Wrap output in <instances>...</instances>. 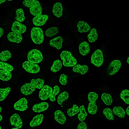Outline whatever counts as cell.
I'll list each match as a JSON object with an SVG mask.
<instances>
[{"label": "cell", "mask_w": 129, "mask_h": 129, "mask_svg": "<svg viewBox=\"0 0 129 129\" xmlns=\"http://www.w3.org/2000/svg\"><path fill=\"white\" fill-rule=\"evenodd\" d=\"M60 57L62 60L63 64L64 66L72 67L76 65L77 63L76 59L69 51H62L61 53Z\"/></svg>", "instance_id": "6da1fadb"}, {"label": "cell", "mask_w": 129, "mask_h": 129, "mask_svg": "<svg viewBox=\"0 0 129 129\" xmlns=\"http://www.w3.org/2000/svg\"><path fill=\"white\" fill-rule=\"evenodd\" d=\"M30 36L32 41L36 44H40L44 40L43 31L39 27H34L32 28L31 31Z\"/></svg>", "instance_id": "7a4b0ae2"}, {"label": "cell", "mask_w": 129, "mask_h": 129, "mask_svg": "<svg viewBox=\"0 0 129 129\" xmlns=\"http://www.w3.org/2000/svg\"><path fill=\"white\" fill-rule=\"evenodd\" d=\"M27 58L28 61L34 63L41 62L43 59L42 54L39 50L33 49L28 53Z\"/></svg>", "instance_id": "3957f363"}, {"label": "cell", "mask_w": 129, "mask_h": 129, "mask_svg": "<svg viewBox=\"0 0 129 129\" xmlns=\"http://www.w3.org/2000/svg\"><path fill=\"white\" fill-rule=\"evenodd\" d=\"M103 54L102 51L98 49L92 53L91 58V63L95 66L99 67L103 64L104 62Z\"/></svg>", "instance_id": "277c9868"}, {"label": "cell", "mask_w": 129, "mask_h": 129, "mask_svg": "<svg viewBox=\"0 0 129 129\" xmlns=\"http://www.w3.org/2000/svg\"><path fill=\"white\" fill-rule=\"evenodd\" d=\"M121 66L120 61L118 59L114 60L109 64L107 69L108 74L110 76L115 74L120 69Z\"/></svg>", "instance_id": "5b68a950"}, {"label": "cell", "mask_w": 129, "mask_h": 129, "mask_svg": "<svg viewBox=\"0 0 129 129\" xmlns=\"http://www.w3.org/2000/svg\"><path fill=\"white\" fill-rule=\"evenodd\" d=\"M23 68L27 72L32 73H36L40 70V67L37 64L29 61H25L22 64Z\"/></svg>", "instance_id": "8992f818"}, {"label": "cell", "mask_w": 129, "mask_h": 129, "mask_svg": "<svg viewBox=\"0 0 129 129\" xmlns=\"http://www.w3.org/2000/svg\"><path fill=\"white\" fill-rule=\"evenodd\" d=\"M53 89L50 86L46 85L41 89L39 92V96L42 100L47 99L51 95Z\"/></svg>", "instance_id": "52a82bcc"}, {"label": "cell", "mask_w": 129, "mask_h": 129, "mask_svg": "<svg viewBox=\"0 0 129 129\" xmlns=\"http://www.w3.org/2000/svg\"><path fill=\"white\" fill-rule=\"evenodd\" d=\"M26 30V26L20 22L15 21L13 23L11 30L14 32L21 34L25 32Z\"/></svg>", "instance_id": "ba28073f"}, {"label": "cell", "mask_w": 129, "mask_h": 129, "mask_svg": "<svg viewBox=\"0 0 129 129\" xmlns=\"http://www.w3.org/2000/svg\"><path fill=\"white\" fill-rule=\"evenodd\" d=\"M14 107L16 110L19 111L26 110L28 108L27 100L24 98L21 99L14 104Z\"/></svg>", "instance_id": "9c48e42d"}, {"label": "cell", "mask_w": 129, "mask_h": 129, "mask_svg": "<svg viewBox=\"0 0 129 129\" xmlns=\"http://www.w3.org/2000/svg\"><path fill=\"white\" fill-rule=\"evenodd\" d=\"M48 18V16L45 14L36 16L33 18V23L36 26H41L45 24Z\"/></svg>", "instance_id": "30bf717a"}, {"label": "cell", "mask_w": 129, "mask_h": 129, "mask_svg": "<svg viewBox=\"0 0 129 129\" xmlns=\"http://www.w3.org/2000/svg\"><path fill=\"white\" fill-rule=\"evenodd\" d=\"M11 125L18 128H21L22 125V122L19 115L16 113L13 114L10 118Z\"/></svg>", "instance_id": "8fae6325"}, {"label": "cell", "mask_w": 129, "mask_h": 129, "mask_svg": "<svg viewBox=\"0 0 129 129\" xmlns=\"http://www.w3.org/2000/svg\"><path fill=\"white\" fill-rule=\"evenodd\" d=\"M35 90V88L29 83L25 84L22 86L20 89L21 92L26 95L31 94Z\"/></svg>", "instance_id": "7c38bea8"}, {"label": "cell", "mask_w": 129, "mask_h": 129, "mask_svg": "<svg viewBox=\"0 0 129 129\" xmlns=\"http://www.w3.org/2000/svg\"><path fill=\"white\" fill-rule=\"evenodd\" d=\"M7 38L10 42L17 43H20L22 39V37L21 34L13 32L8 34Z\"/></svg>", "instance_id": "4fadbf2b"}, {"label": "cell", "mask_w": 129, "mask_h": 129, "mask_svg": "<svg viewBox=\"0 0 129 129\" xmlns=\"http://www.w3.org/2000/svg\"><path fill=\"white\" fill-rule=\"evenodd\" d=\"M63 41L62 38L59 36L49 41V44L57 49L59 50L62 47Z\"/></svg>", "instance_id": "5bb4252c"}, {"label": "cell", "mask_w": 129, "mask_h": 129, "mask_svg": "<svg viewBox=\"0 0 129 129\" xmlns=\"http://www.w3.org/2000/svg\"><path fill=\"white\" fill-rule=\"evenodd\" d=\"M49 105L46 102H42L35 105L33 107V111L40 113L44 111L48 108Z\"/></svg>", "instance_id": "9a60e30c"}, {"label": "cell", "mask_w": 129, "mask_h": 129, "mask_svg": "<svg viewBox=\"0 0 129 129\" xmlns=\"http://www.w3.org/2000/svg\"><path fill=\"white\" fill-rule=\"evenodd\" d=\"M80 53L83 56H85L88 54L90 51L89 44L86 41L81 43L79 47Z\"/></svg>", "instance_id": "2e32d148"}, {"label": "cell", "mask_w": 129, "mask_h": 129, "mask_svg": "<svg viewBox=\"0 0 129 129\" xmlns=\"http://www.w3.org/2000/svg\"><path fill=\"white\" fill-rule=\"evenodd\" d=\"M63 10L62 4L59 2H57L54 5L52 12L55 16L57 17H60L62 15Z\"/></svg>", "instance_id": "e0dca14e"}, {"label": "cell", "mask_w": 129, "mask_h": 129, "mask_svg": "<svg viewBox=\"0 0 129 129\" xmlns=\"http://www.w3.org/2000/svg\"><path fill=\"white\" fill-rule=\"evenodd\" d=\"M55 120L61 124H64L66 120V118L61 111L58 110L56 111L54 113Z\"/></svg>", "instance_id": "ac0fdd59"}, {"label": "cell", "mask_w": 129, "mask_h": 129, "mask_svg": "<svg viewBox=\"0 0 129 129\" xmlns=\"http://www.w3.org/2000/svg\"><path fill=\"white\" fill-rule=\"evenodd\" d=\"M77 26L78 31L80 33L87 32L90 30V27L86 22L82 21L78 22Z\"/></svg>", "instance_id": "d6986e66"}, {"label": "cell", "mask_w": 129, "mask_h": 129, "mask_svg": "<svg viewBox=\"0 0 129 129\" xmlns=\"http://www.w3.org/2000/svg\"><path fill=\"white\" fill-rule=\"evenodd\" d=\"M43 119L44 116L43 114H40L36 116L30 122V126L33 127L39 125L42 123Z\"/></svg>", "instance_id": "ffe728a7"}, {"label": "cell", "mask_w": 129, "mask_h": 129, "mask_svg": "<svg viewBox=\"0 0 129 129\" xmlns=\"http://www.w3.org/2000/svg\"><path fill=\"white\" fill-rule=\"evenodd\" d=\"M88 66L86 65H81L80 64L75 65L73 68V71L75 73L84 74L88 71Z\"/></svg>", "instance_id": "44dd1931"}, {"label": "cell", "mask_w": 129, "mask_h": 129, "mask_svg": "<svg viewBox=\"0 0 129 129\" xmlns=\"http://www.w3.org/2000/svg\"><path fill=\"white\" fill-rule=\"evenodd\" d=\"M29 11L33 15L37 16L42 15V8L40 5H38L29 8Z\"/></svg>", "instance_id": "7402d4cb"}, {"label": "cell", "mask_w": 129, "mask_h": 129, "mask_svg": "<svg viewBox=\"0 0 129 129\" xmlns=\"http://www.w3.org/2000/svg\"><path fill=\"white\" fill-rule=\"evenodd\" d=\"M101 98L104 103L106 105H110L112 103V97L109 94L104 93L101 95Z\"/></svg>", "instance_id": "603a6c76"}, {"label": "cell", "mask_w": 129, "mask_h": 129, "mask_svg": "<svg viewBox=\"0 0 129 129\" xmlns=\"http://www.w3.org/2000/svg\"><path fill=\"white\" fill-rule=\"evenodd\" d=\"M98 35L96 29L94 28L91 29L89 34L88 35L87 38L88 41L90 43L95 42L97 39Z\"/></svg>", "instance_id": "cb8c5ba5"}, {"label": "cell", "mask_w": 129, "mask_h": 129, "mask_svg": "<svg viewBox=\"0 0 129 129\" xmlns=\"http://www.w3.org/2000/svg\"><path fill=\"white\" fill-rule=\"evenodd\" d=\"M44 80L42 79L38 78L37 79H32L30 81V83L35 88L40 89L44 86Z\"/></svg>", "instance_id": "d4e9b609"}, {"label": "cell", "mask_w": 129, "mask_h": 129, "mask_svg": "<svg viewBox=\"0 0 129 129\" xmlns=\"http://www.w3.org/2000/svg\"><path fill=\"white\" fill-rule=\"evenodd\" d=\"M112 111L115 114L121 118H124L125 115V113L124 110L121 107H114L113 108Z\"/></svg>", "instance_id": "484cf974"}, {"label": "cell", "mask_w": 129, "mask_h": 129, "mask_svg": "<svg viewBox=\"0 0 129 129\" xmlns=\"http://www.w3.org/2000/svg\"><path fill=\"white\" fill-rule=\"evenodd\" d=\"M79 108L80 113L78 115V118L80 121L83 122L85 119L87 114L83 105L80 106Z\"/></svg>", "instance_id": "4316f807"}, {"label": "cell", "mask_w": 129, "mask_h": 129, "mask_svg": "<svg viewBox=\"0 0 129 129\" xmlns=\"http://www.w3.org/2000/svg\"><path fill=\"white\" fill-rule=\"evenodd\" d=\"M12 74L10 72L2 70H0V79L3 81H8L11 79Z\"/></svg>", "instance_id": "83f0119b"}, {"label": "cell", "mask_w": 129, "mask_h": 129, "mask_svg": "<svg viewBox=\"0 0 129 129\" xmlns=\"http://www.w3.org/2000/svg\"><path fill=\"white\" fill-rule=\"evenodd\" d=\"M24 13L23 9L19 8L16 11L15 19L19 22H22L25 20Z\"/></svg>", "instance_id": "f1b7e54d"}, {"label": "cell", "mask_w": 129, "mask_h": 129, "mask_svg": "<svg viewBox=\"0 0 129 129\" xmlns=\"http://www.w3.org/2000/svg\"><path fill=\"white\" fill-rule=\"evenodd\" d=\"M62 66V63L61 61L59 60H56L53 62L50 70L53 72H56L59 71Z\"/></svg>", "instance_id": "f546056e"}, {"label": "cell", "mask_w": 129, "mask_h": 129, "mask_svg": "<svg viewBox=\"0 0 129 129\" xmlns=\"http://www.w3.org/2000/svg\"><path fill=\"white\" fill-rule=\"evenodd\" d=\"M11 90V88L9 87L0 88V101H2L4 100Z\"/></svg>", "instance_id": "4dcf8cb0"}, {"label": "cell", "mask_w": 129, "mask_h": 129, "mask_svg": "<svg viewBox=\"0 0 129 129\" xmlns=\"http://www.w3.org/2000/svg\"><path fill=\"white\" fill-rule=\"evenodd\" d=\"M129 92L128 89H124L121 91L120 96V98L127 104H129Z\"/></svg>", "instance_id": "1f68e13d"}, {"label": "cell", "mask_w": 129, "mask_h": 129, "mask_svg": "<svg viewBox=\"0 0 129 129\" xmlns=\"http://www.w3.org/2000/svg\"><path fill=\"white\" fill-rule=\"evenodd\" d=\"M103 113L104 115L108 119L113 120L114 119V117L112 110L108 108H105Z\"/></svg>", "instance_id": "d6a6232c"}, {"label": "cell", "mask_w": 129, "mask_h": 129, "mask_svg": "<svg viewBox=\"0 0 129 129\" xmlns=\"http://www.w3.org/2000/svg\"><path fill=\"white\" fill-rule=\"evenodd\" d=\"M22 4L25 6L29 8L37 5H40V3L39 1L35 0L24 1Z\"/></svg>", "instance_id": "836d02e7"}, {"label": "cell", "mask_w": 129, "mask_h": 129, "mask_svg": "<svg viewBox=\"0 0 129 129\" xmlns=\"http://www.w3.org/2000/svg\"><path fill=\"white\" fill-rule=\"evenodd\" d=\"M69 96V94L66 91H64L61 93L57 98V102L58 104L59 105H62L63 102L67 100Z\"/></svg>", "instance_id": "e575fe53"}, {"label": "cell", "mask_w": 129, "mask_h": 129, "mask_svg": "<svg viewBox=\"0 0 129 129\" xmlns=\"http://www.w3.org/2000/svg\"><path fill=\"white\" fill-rule=\"evenodd\" d=\"M58 32V29L55 27H52L47 29L45 31L46 36L49 37H52L56 35Z\"/></svg>", "instance_id": "d590c367"}, {"label": "cell", "mask_w": 129, "mask_h": 129, "mask_svg": "<svg viewBox=\"0 0 129 129\" xmlns=\"http://www.w3.org/2000/svg\"><path fill=\"white\" fill-rule=\"evenodd\" d=\"M11 57V53L8 50L3 51L0 53V59L2 61H7Z\"/></svg>", "instance_id": "8d00e7d4"}, {"label": "cell", "mask_w": 129, "mask_h": 129, "mask_svg": "<svg viewBox=\"0 0 129 129\" xmlns=\"http://www.w3.org/2000/svg\"><path fill=\"white\" fill-rule=\"evenodd\" d=\"M79 108L76 105L74 104L72 108L69 109L67 111L68 115L70 116H73L79 112Z\"/></svg>", "instance_id": "74e56055"}, {"label": "cell", "mask_w": 129, "mask_h": 129, "mask_svg": "<svg viewBox=\"0 0 129 129\" xmlns=\"http://www.w3.org/2000/svg\"><path fill=\"white\" fill-rule=\"evenodd\" d=\"M97 110L98 107L96 104L90 102L89 103L87 110L89 114L92 115L95 114Z\"/></svg>", "instance_id": "f35d334b"}, {"label": "cell", "mask_w": 129, "mask_h": 129, "mask_svg": "<svg viewBox=\"0 0 129 129\" xmlns=\"http://www.w3.org/2000/svg\"><path fill=\"white\" fill-rule=\"evenodd\" d=\"M0 69L10 72L13 69V68L10 64L3 61H0Z\"/></svg>", "instance_id": "ab89813d"}, {"label": "cell", "mask_w": 129, "mask_h": 129, "mask_svg": "<svg viewBox=\"0 0 129 129\" xmlns=\"http://www.w3.org/2000/svg\"><path fill=\"white\" fill-rule=\"evenodd\" d=\"M59 91L60 89L58 86L55 85L54 86L53 91L49 97L50 101L51 102H54L56 100L55 96L58 94Z\"/></svg>", "instance_id": "60d3db41"}, {"label": "cell", "mask_w": 129, "mask_h": 129, "mask_svg": "<svg viewBox=\"0 0 129 129\" xmlns=\"http://www.w3.org/2000/svg\"><path fill=\"white\" fill-rule=\"evenodd\" d=\"M98 98V95L94 92H90L88 94V100L90 103L96 104V101Z\"/></svg>", "instance_id": "b9f144b4"}, {"label": "cell", "mask_w": 129, "mask_h": 129, "mask_svg": "<svg viewBox=\"0 0 129 129\" xmlns=\"http://www.w3.org/2000/svg\"><path fill=\"white\" fill-rule=\"evenodd\" d=\"M67 76L64 74H62L60 75L59 77V82L62 85H65L67 83Z\"/></svg>", "instance_id": "7bdbcfd3"}, {"label": "cell", "mask_w": 129, "mask_h": 129, "mask_svg": "<svg viewBox=\"0 0 129 129\" xmlns=\"http://www.w3.org/2000/svg\"><path fill=\"white\" fill-rule=\"evenodd\" d=\"M87 126L84 122H82L78 125L77 129H87Z\"/></svg>", "instance_id": "ee69618b"}, {"label": "cell", "mask_w": 129, "mask_h": 129, "mask_svg": "<svg viewBox=\"0 0 129 129\" xmlns=\"http://www.w3.org/2000/svg\"><path fill=\"white\" fill-rule=\"evenodd\" d=\"M3 29L2 28L0 27V38L3 36Z\"/></svg>", "instance_id": "f6af8a7d"}, {"label": "cell", "mask_w": 129, "mask_h": 129, "mask_svg": "<svg viewBox=\"0 0 129 129\" xmlns=\"http://www.w3.org/2000/svg\"><path fill=\"white\" fill-rule=\"evenodd\" d=\"M126 114L128 116L129 115V106H128L126 109Z\"/></svg>", "instance_id": "bcb514c9"}, {"label": "cell", "mask_w": 129, "mask_h": 129, "mask_svg": "<svg viewBox=\"0 0 129 129\" xmlns=\"http://www.w3.org/2000/svg\"><path fill=\"white\" fill-rule=\"evenodd\" d=\"M6 0H0V5L3 3L5 2Z\"/></svg>", "instance_id": "7dc6e473"}, {"label": "cell", "mask_w": 129, "mask_h": 129, "mask_svg": "<svg viewBox=\"0 0 129 129\" xmlns=\"http://www.w3.org/2000/svg\"><path fill=\"white\" fill-rule=\"evenodd\" d=\"M3 119V117L2 115H0V121H1Z\"/></svg>", "instance_id": "c3c4849f"}, {"label": "cell", "mask_w": 129, "mask_h": 129, "mask_svg": "<svg viewBox=\"0 0 129 129\" xmlns=\"http://www.w3.org/2000/svg\"><path fill=\"white\" fill-rule=\"evenodd\" d=\"M127 63H128V64H129V57H128L127 59Z\"/></svg>", "instance_id": "681fc988"}, {"label": "cell", "mask_w": 129, "mask_h": 129, "mask_svg": "<svg viewBox=\"0 0 129 129\" xmlns=\"http://www.w3.org/2000/svg\"><path fill=\"white\" fill-rule=\"evenodd\" d=\"M2 110V108L0 106V113L1 112Z\"/></svg>", "instance_id": "f907efd6"}, {"label": "cell", "mask_w": 129, "mask_h": 129, "mask_svg": "<svg viewBox=\"0 0 129 129\" xmlns=\"http://www.w3.org/2000/svg\"><path fill=\"white\" fill-rule=\"evenodd\" d=\"M12 129H19L18 128H17L16 127H15V128H13Z\"/></svg>", "instance_id": "816d5d0a"}, {"label": "cell", "mask_w": 129, "mask_h": 129, "mask_svg": "<svg viewBox=\"0 0 129 129\" xmlns=\"http://www.w3.org/2000/svg\"><path fill=\"white\" fill-rule=\"evenodd\" d=\"M0 129H1V127L0 126Z\"/></svg>", "instance_id": "f5cc1de1"}]
</instances>
